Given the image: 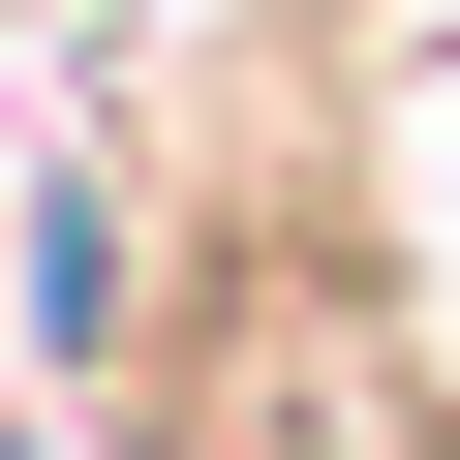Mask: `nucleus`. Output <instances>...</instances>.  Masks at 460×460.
I'll return each instance as SVG.
<instances>
[{"mask_svg": "<svg viewBox=\"0 0 460 460\" xmlns=\"http://www.w3.org/2000/svg\"><path fill=\"white\" fill-rule=\"evenodd\" d=\"M0 460H62V429H31V399H0Z\"/></svg>", "mask_w": 460, "mask_h": 460, "instance_id": "2", "label": "nucleus"}, {"mask_svg": "<svg viewBox=\"0 0 460 460\" xmlns=\"http://www.w3.org/2000/svg\"><path fill=\"white\" fill-rule=\"evenodd\" d=\"M123 460H460V368H429V307H399V246L338 215L307 123H246V154L184 184V277H154Z\"/></svg>", "mask_w": 460, "mask_h": 460, "instance_id": "1", "label": "nucleus"}]
</instances>
